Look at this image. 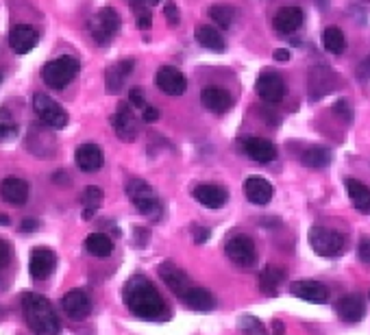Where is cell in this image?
<instances>
[{
  "mask_svg": "<svg viewBox=\"0 0 370 335\" xmlns=\"http://www.w3.org/2000/svg\"><path fill=\"white\" fill-rule=\"evenodd\" d=\"M155 85L168 96H181L187 89V79L181 70L173 68V65H163L155 75Z\"/></svg>",
  "mask_w": 370,
  "mask_h": 335,
  "instance_id": "30bf717a",
  "label": "cell"
},
{
  "mask_svg": "<svg viewBox=\"0 0 370 335\" xmlns=\"http://www.w3.org/2000/svg\"><path fill=\"white\" fill-rule=\"evenodd\" d=\"M331 111L338 116L342 122H353V109H351V105L347 103V100H335L333 103V107H331Z\"/></svg>",
  "mask_w": 370,
  "mask_h": 335,
  "instance_id": "74e56055",
  "label": "cell"
},
{
  "mask_svg": "<svg viewBox=\"0 0 370 335\" xmlns=\"http://www.w3.org/2000/svg\"><path fill=\"white\" fill-rule=\"evenodd\" d=\"M163 16H165V22L173 24V26H177V24L181 22V11H179V7H177L175 3H165Z\"/></svg>",
  "mask_w": 370,
  "mask_h": 335,
  "instance_id": "ab89813d",
  "label": "cell"
},
{
  "mask_svg": "<svg viewBox=\"0 0 370 335\" xmlns=\"http://www.w3.org/2000/svg\"><path fill=\"white\" fill-rule=\"evenodd\" d=\"M61 309L65 312V316L81 320V318L89 316V312H92L89 296L81 290H72L61 298Z\"/></svg>",
  "mask_w": 370,
  "mask_h": 335,
  "instance_id": "ac0fdd59",
  "label": "cell"
},
{
  "mask_svg": "<svg viewBox=\"0 0 370 335\" xmlns=\"http://www.w3.org/2000/svg\"><path fill=\"white\" fill-rule=\"evenodd\" d=\"M75 161L83 172H98L105 163V155L98 144H81L75 150Z\"/></svg>",
  "mask_w": 370,
  "mask_h": 335,
  "instance_id": "d6986e66",
  "label": "cell"
},
{
  "mask_svg": "<svg viewBox=\"0 0 370 335\" xmlns=\"http://www.w3.org/2000/svg\"><path fill=\"white\" fill-rule=\"evenodd\" d=\"M242 150L257 163H268L277 159V146L263 138H249L242 142Z\"/></svg>",
  "mask_w": 370,
  "mask_h": 335,
  "instance_id": "7402d4cb",
  "label": "cell"
},
{
  "mask_svg": "<svg viewBox=\"0 0 370 335\" xmlns=\"http://www.w3.org/2000/svg\"><path fill=\"white\" fill-rule=\"evenodd\" d=\"M183 300H185V305L194 312H212L216 307V298L203 287H192Z\"/></svg>",
  "mask_w": 370,
  "mask_h": 335,
  "instance_id": "f1b7e54d",
  "label": "cell"
},
{
  "mask_svg": "<svg viewBox=\"0 0 370 335\" xmlns=\"http://www.w3.org/2000/svg\"><path fill=\"white\" fill-rule=\"evenodd\" d=\"M273 57H275V61H279V63H288V61H290V53H288L285 48H277V50L273 53Z\"/></svg>",
  "mask_w": 370,
  "mask_h": 335,
  "instance_id": "c3c4849f",
  "label": "cell"
},
{
  "mask_svg": "<svg viewBox=\"0 0 370 335\" xmlns=\"http://www.w3.org/2000/svg\"><path fill=\"white\" fill-rule=\"evenodd\" d=\"M120 24L122 20L118 11L111 7H105L89 18V35L98 46H109V42L118 35Z\"/></svg>",
  "mask_w": 370,
  "mask_h": 335,
  "instance_id": "5b68a950",
  "label": "cell"
},
{
  "mask_svg": "<svg viewBox=\"0 0 370 335\" xmlns=\"http://www.w3.org/2000/svg\"><path fill=\"white\" fill-rule=\"evenodd\" d=\"M357 255H359V259H361L364 263H370V240H368V238H364V240L359 242Z\"/></svg>",
  "mask_w": 370,
  "mask_h": 335,
  "instance_id": "ee69618b",
  "label": "cell"
},
{
  "mask_svg": "<svg viewBox=\"0 0 370 335\" xmlns=\"http://www.w3.org/2000/svg\"><path fill=\"white\" fill-rule=\"evenodd\" d=\"M196 42L212 50V53H224V38L220 35V31L214 28V26H198L196 28Z\"/></svg>",
  "mask_w": 370,
  "mask_h": 335,
  "instance_id": "83f0119b",
  "label": "cell"
},
{
  "mask_svg": "<svg viewBox=\"0 0 370 335\" xmlns=\"http://www.w3.org/2000/svg\"><path fill=\"white\" fill-rule=\"evenodd\" d=\"M210 236H212V229H207V226H198V224H194V226H192V238H194V242H196V244H203V242H207V240H210Z\"/></svg>",
  "mask_w": 370,
  "mask_h": 335,
  "instance_id": "b9f144b4",
  "label": "cell"
},
{
  "mask_svg": "<svg viewBox=\"0 0 370 335\" xmlns=\"http://www.w3.org/2000/svg\"><path fill=\"white\" fill-rule=\"evenodd\" d=\"M310 244L320 257H338L344 251V238L327 226H314L310 231Z\"/></svg>",
  "mask_w": 370,
  "mask_h": 335,
  "instance_id": "8992f818",
  "label": "cell"
},
{
  "mask_svg": "<svg viewBox=\"0 0 370 335\" xmlns=\"http://www.w3.org/2000/svg\"><path fill=\"white\" fill-rule=\"evenodd\" d=\"M133 65H136V61H133V59H120V61H116L111 65V68H107L105 83H107V89L109 92H120V87L124 85L126 77L133 70Z\"/></svg>",
  "mask_w": 370,
  "mask_h": 335,
  "instance_id": "484cf974",
  "label": "cell"
},
{
  "mask_svg": "<svg viewBox=\"0 0 370 335\" xmlns=\"http://www.w3.org/2000/svg\"><path fill=\"white\" fill-rule=\"evenodd\" d=\"M207 13H210L212 22L216 26H220V28H231L233 26V20H235L233 7H229V5H212Z\"/></svg>",
  "mask_w": 370,
  "mask_h": 335,
  "instance_id": "e575fe53",
  "label": "cell"
},
{
  "mask_svg": "<svg viewBox=\"0 0 370 335\" xmlns=\"http://www.w3.org/2000/svg\"><path fill=\"white\" fill-rule=\"evenodd\" d=\"M126 196L131 198V203L136 205V209L153 220L161 216V200L157 198L155 190L142 181V179H133L126 183Z\"/></svg>",
  "mask_w": 370,
  "mask_h": 335,
  "instance_id": "277c9868",
  "label": "cell"
},
{
  "mask_svg": "<svg viewBox=\"0 0 370 335\" xmlns=\"http://www.w3.org/2000/svg\"><path fill=\"white\" fill-rule=\"evenodd\" d=\"M55 265H57V257L50 248H36L31 253V261H28V273L36 281H46L53 273H55Z\"/></svg>",
  "mask_w": 370,
  "mask_h": 335,
  "instance_id": "8fae6325",
  "label": "cell"
},
{
  "mask_svg": "<svg viewBox=\"0 0 370 335\" xmlns=\"http://www.w3.org/2000/svg\"><path fill=\"white\" fill-rule=\"evenodd\" d=\"M227 257L240 268H253L257 261V248L251 238L246 236H233L227 240Z\"/></svg>",
  "mask_w": 370,
  "mask_h": 335,
  "instance_id": "9c48e42d",
  "label": "cell"
},
{
  "mask_svg": "<svg viewBox=\"0 0 370 335\" xmlns=\"http://www.w3.org/2000/svg\"><path fill=\"white\" fill-rule=\"evenodd\" d=\"M38 42H40V33L33 26H26V24H18L9 33V46L16 55L31 53L33 48L38 46Z\"/></svg>",
  "mask_w": 370,
  "mask_h": 335,
  "instance_id": "9a60e30c",
  "label": "cell"
},
{
  "mask_svg": "<svg viewBox=\"0 0 370 335\" xmlns=\"http://www.w3.org/2000/svg\"><path fill=\"white\" fill-rule=\"evenodd\" d=\"M159 277H161V281H163L168 287H170V292H175L179 298H185L187 292L194 287L192 281H190V277L181 270V268H177V265L170 263V261H165V263L159 265Z\"/></svg>",
  "mask_w": 370,
  "mask_h": 335,
  "instance_id": "7c38bea8",
  "label": "cell"
},
{
  "mask_svg": "<svg viewBox=\"0 0 370 335\" xmlns=\"http://www.w3.org/2000/svg\"><path fill=\"white\" fill-rule=\"evenodd\" d=\"M300 24H303V11L298 7H283L273 18V26L281 35H290V33L298 31Z\"/></svg>",
  "mask_w": 370,
  "mask_h": 335,
  "instance_id": "d4e9b609",
  "label": "cell"
},
{
  "mask_svg": "<svg viewBox=\"0 0 370 335\" xmlns=\"http://www.w3.org/2000/svg\"><path fill=\"white\" fill-rule=\"evenodd\" d=\"M357 79H359L361 83L370 81V57H366V59L357 65Z\"/></svg>",
  "mask_w": 370,
  "mask_h": 335,
  "instance_id": "7bdbcfd3",
  "label": "cell"
},
{
  "mask_svg": "<svg viewBox=\"0 0 370 335\" xmlns=\"http://www.w3.org/2000/svg\"><path fill=\"white\" fill-rule=\"evenodd\" d=\"M129 103H131L133 107H138V109H144V107H146L144 89H142V87H131V92H129Z\"/></svg>",
  "mask_w": 370,
  "mask_h": 335,
  "instance_id": "f35d334b",
  "label": "cell"
},
{
  "mask_svg": "<svg viewBox=\"0 0 370 335\" xmlns=\"http://www.w3.org/2000/svg\"><path fill=\"white\" fill-rule=\"evenodd\" d=\"M103 190L100 187H96V185H89V187H85L83 190V194H81V203H83V218L85 220H92L94 218V214H96V209L100 207V203H103Z\"/></svg>",
  "mask_w": 370,
  "mask_h": 335,
  "instance_id": "d6a6232c",
  "label": "cell"
},
{
  "mask_svg": "<svg viewBox=\"0 0 370 335\" xmlns=\"http://www.w3.org/2000/svg\"><path fill=\"white\" fill-rule=\"evenodd\" d=\"M79 70H81L79 59L70 57V55H63V57H57V59H53L44 65L42 79L50 89H63L75 81Z\"/></svg>",
  "mask_w": 370,
  "mask_h": 335,
  "instance_id": "3957f363",
  "label": "cell"
},
{
  "mask_svg": "<svg viewBox=\"0 0 370 335\" xmlns=\"http://www.w3.org/2000/svg\"><path fill=\"white\" fill-rule=\"evenodd\" d=\"M200 103L207 111H214V114H224L231 109L233 105V98L227 89L218 87V85H207L203 92H200Z\"/></svg>",
  "mask_w": 370,
  "mask_h": 335,
  "instance_id": "e0dca14e",
  "label": "cell"
},
{
  "mask_svg": "<svg viewBox=\"0 0 370 335\" xmlns=\"http://www.w3.org/2000/svg\"><path fill=\"white\" fill-rule=\"evenodd\" d=\"M159 116H161V111L155 109V107H144V111H142V120L144 122H157Z\"/></svg>",
  "mask_w": 370,
  "mask_h": 335,
  "instance_id": "bcb514c9",
  "label": "cell"
},
{
  "mask_svg": "<svg viewBox=\"0 0 370 335\" xmlns=\"http://www.w3.org/2000/svg\"><path fill=\"white\" fill-rule=\"evenodd\" d=\"M242 190H244V196L253 205H268L273 200V194H275L271 181H266L263 177H249L244 181Z\"/></svg>",
  "mask_w": 370,
  "mask_h": 335,
  "instance_id": "44dd1931",
  "label": "cell"
},
{
  "mask_svg": "<svg viewBox=\"0 0 370 335\" xmlns=\"http://www.w3.org/2000/svg\"><path fill=\"white\" fill-rule=\"evenodd\" d=\"M22 314L26 326L36 335H57L61 322L50 305V300L42 294L28 292L22 294Z\"/></svg>",
  "mask_w": 370,
  "mask_h": 335,
  "instance_id": "7a4b0ae2",
  "label": "cell"
},
{
  "mask_svg": "<svg viewBox=\"0 0 370 335\" xmlns=\"http://www.w3.org/2000/svg\"><path fill=\"white\" fill-rule=\"evenodd\" d=\"M285 273L283 268H277V265H266L263 273L259 277V285H261V292L266 296H277V287L281 285Z\"/></svg>",
  "mask_w": 370,
  "mask_h": 335,
  "instance_id": "f546056e",
  "label": "cell"
},
{
  "mask_svg": "<svg viewBox=\"0 0 370 335\" xmlns=\"http://www.w3.org/2000/svg\"><path fill=\"white\" fill-rule=\"evenodd\" d=\"M0 83H3V72H0Z\"/></svg>",
  "mask_w": 370,
  "mask_h": 335,
  "instance_id": "f5cc1de1",
  "label": "cell"
},
{
  "mask_svg": "<svg viewBox=\"0 0 370 335\" xmlns=\"http://www.w3.org/2000/svg\"><path fill=\"white\" fill-rule=\"evenodd\" d=\"M28 194H31V185L20 177H7L0 181V198L9 205H16V207L24 205L28 200Z\"/></svg>",
  "mask_w": 370,
  "mask_h": 335,
  "instance_id": "5bb4252c",
  "label": "cell"
},
{
  "mask_svg": "<svg viewBox=\"0 0 370 335\" xmlns=\"http://www.w3.org/2000/svg\"><path fill=\"white\" fill-rule=\"evenodd\" d=\"M11 257H13V251H11V244L0 240V270H5V268L11 263Z\"/></svg>",
  "mask_w": 370,
  "mask_h": 335,
  "instance_id": "60d3db41",
  "label": "cell"
},
{
  "mask_svg": "<svg viewBox=\"0 0 370 335\" xmlns=\"http://www.w3.org/2000/svg\"><path fill=\"white\" fill-rule=\"evenodd\" d=\"M292 294L303 300H310V303H327L329 298V290L320 281H308V279L292 283Z\"/></svg>",
  "mask_w": 370,
  "mask_h": 335,
  "instance_id": "cb8c5ba5",
  "label": "cell"
},
{
  "mask_svg": "<svg viewBox=\"0 0 370 335\" xmlns=\"http://www.w3.org/2000/svg\"><path fill=\"white\" fill-rule=\"evenodd\" d=\"M0 224H9V220H7L5 214H0Z\"/></svg>",
  "mask_w": 370,
  "mask_h": 335,
  "instance_id": "816d5d0a",
  "label": "cell"
},
{
  "mask_svg": "<svg viewBox=\"0 0 370 335\" xmlns=\"http://www.w3.org/2000/svg\"><path fill=\"white\" fill-rule=\"evenodd\" d=\"M38 229H40V222L33 220V218H28V220H24V222L20 224V231H22V233H31V231H38Z\"/></svg>",
  "mask_w": 370,
  "mask_h": 335,
  "instance_id": "7dc6e473",
  "label": "cell"
},
{
  "mask_svg": "<svg viewBox=\"0 0 370 335\" xmlns=\"http://www.w3.org/2000/svg\"><path fill=\"white\" fill-rule=\"evenodd\" d=\"M33 109H36L38 118L42 120V124L53 126V128H63L68 124V114L65 109L55 103V100L46 94H36L33 96Z\"/></svg>",
  "mask_w": 370,
  "mask_h": 335,
  "instance_id": "52a82bcc",
  "label": "cell"
},
{
  "mask_svg": "<svg viewBox=\"0 0 370 335\" xmlns=\"http://www.w3.org/2000/svg\"><path fill=\"white\" fill-rule=\"evenodd\" d=\"M18 136V124L7 116L5 109H0V142H9Z\"/></svg>",
  "mask_w": 370,
  "mask_h": 335,
  "instance_id": "d590c367",
  "label": "cell"
},
{
  "mask_svg": "<svg viewBox=\"0 0 370 335\" xmlns=\"http://www.w3.org/2000/svg\"><path fill=\"white\" fill-rule=\"evenodd\" d=\"M300 161L308 168H327L331 163V150L327 146H312L300 155Z\"/></svg>",
  "mask_w": 370,
  "mask_h": 335,
  "instance_id": "836d02e7",
  "label": "cell"
},
{
  "mask_svg": "<svg viewBox=\"0 0 370 335\" xmlns=\"http://www.w3.org/2000/svg\"><path fill=\"white\" fill-rule=\"evenodd\" d=\"M331 89H335V75L327 68V65H318L310 72V98L320 100Z\"/></svg>",
  "mask_w": 370,
  "mask_h": 335,
  "instance_id": "ffe728a7",
  "label": "cell"
},
{
  "mask_svg": "<svg viewBox=\"0 0 370 335\" xmlns=\"http://www.w3.org/2000/svg\"><path fill=\"white\" fill-rule=\"evenodd\" d=\"M364 3H370V0H364Z\"/></svg>",
  "mask_w": 370,
  "mask_h": 335,
  "instance_id": "db71d44e",
  "label": "cell"
},
{
  "mask_svg": "<svg viewBox=\"0 0 370 335\" xmlns=\"http://www.w3.org/2000/svg\"><path fill=\"white\" fill-rule=\"evenodd\" d=\"M124 305L142 320H161L165 316V300L151 279L144 275L131 277L124 285Z\"/></svg>",
  "mask_w": 370,
  "mask_h": 335,
  "instance_id": "6da1fadb",
  "label": "cell"
},
{
  "mask_svg": "<svg viewBox=\"0 0 370 335\" xmlns=\"http://www.w3.org/2000/svg\"><path fill=\"white\" fill-rule=\"evenodd\" d=\"M257 96L268 105H279L285 96V81L275 70H263L255 83Z\"/></svg>",
  "mask_w": 370,
  "mask_h": 335,
  "instance_id": "ba28073f",
  "label": "cell"
},
{
  "mask_svg": "<svg viewBox=\"0 0 370 335\" xmlns=\"http://www.w3.org/2000/svg\"><path fill=\"white\" fill-rule=\"evenodd\" d=\"M194 198L198 200L200 205L207 207V209H220L227 205L229 200V192L220 185H212V183H200L194 187Z\"/></svg>",
  "mask_w": 370,
  "mask_h": 335,
  "instance_id": "2e32d148",
  "label": "cell"
},
{
  "mask_svg": "<svg viewBox=\"0 0 370 335\" xmlns=\"http://www.w3.org/2000/svg\"><path fill=\"white\" fill-rule=\"evenodd\" d=\"M322 46L331 55H342L347 50V38L338 26H329L322 33Z\"/></svg>",
  "mask_w": 370,
  "mask_h": 335,
  "instance_id": "4dcf8cb0",
  "label": "cell"
},
{
  "mask_svg": "<svg viewBox=\"0 0 370 335\" xmlns=\"http://www.w3.org/2000/svg\"><path fill=\"white\" fill-rule=\"evenodd\" d=\"M281 333H283V324L277 322V324H275V335H281Z\"/></svg>",
  "mask_w": 370,
  "mask_h": 335,
  "instance_id": "f907efd6",
  "label": "cell"
},
{
  "mask_svg": "<svg viewBox=\"0 0 370 335\" xmlns=\"http://www.w3.org/2000/svg\"><path fill=\"white\" fill-rule=\"evenodd\" d=\"M240 331L244 335H266V326L255 316H242L240 318Z\"/></svg>",
  "mask_w": 370,
  "mask_h": 335,
  "instance_id": "8d00e7d4",
  "label": "cell"
},
{
  "mask_svg": "<svg viewBox=\"0 0 370 335\" xmlns=\"http://www.w3.org/2000/svg\"><path fill=\"white\" fill-rule=\"evenodd\" d=\"M138 26H140L142 31H148V28L153 26V16H151L148 11L138 13Z\"/></svg>",
  "mask_w": 370,
  "mask_h": 335,
  "instance_id": "f6af8a7d",
  "label": "cell"
},
{
  "mask_svg": "<svg viewBox=\"0 0 370 335\" xmlns=\"http://www.w3.org/2000/svg\"><path fill=\"white\" fill-rule=\"evenodd\" d=\"M85 248L94 257H109L114 253V242H111V238L105 236V233H92V236H87V240H85Z\"/></svg>",
  "mask_w": 370,
  "mask_h": 335,
  "instance_id": "1f68e13d",
  "label": "cell"
},
{
  "mask_svg": "<svg viewBox=\"0 0 370 335\" xmlns=\"http://www.w3.org/2000/svg\"><path fill=\"white\" fill-rule=\"evenodd\" d=\"M344 185H347L349 198L353 200V207H355L359 214H370V187L364 185V183L357 181V179H347Z\"/></svg>",
  "mask_w": 370,
  "mask_h": 335,
  "instance_id": "4316f807",
  "label": "cell"
},
{
  "mask_svg": "<svg viewBox=\"0 0 370 335\" xmlns=\"http://www.w3.org/2000/svg\"><path fill=\"white\" fill-rule=\"evenodd\" d=\"M163 0H133V7L136 9H142V7H153V5H159Z\"/></svg>",
  "mask_w": 370,
  "mask_h": 335,
  "instance_id": "681fc988",
  "label": "cell"
},
{
  "mask_svg": "<svg viewBox=\"0 0 370 335\" xmlns=\"http://www.w3.org/2000/svg\"><path fill=\"white\" fill-rule=\"evenodd\" d=\"M111 124H114L116 136L122 142H133L138 138V122H136V116H133V111H131V105L120 103L114 118H111Z\"/></svg>",
  "mask_w": 370,
  "mask_h": 335,
  "instance_id": "4fadbf2b",
  "label": "cell"
},
{
  "mask_svg": "<svg viewBox=\"0 0 370 335\" xmlns=\"http://www.w3.org/2000/svg\"><path fill=\"white\" fill-rule=\"evenodd\" d=\"M335 312L344 322H359L366 314V305H364V298L357 294H349L342 296L338 303H335Z\"/></svg>",
  "mask_w": 370,
  "mask_h": 335,
  "instance_id": "603a6c76",
  "label": "cell"
}]
</instances>
